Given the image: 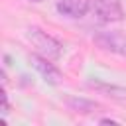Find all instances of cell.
Masks as SVG:
<instances>
[{
  "mask_svg": "<svg viewBox=\"0 0 126 126\" xmlns=\"http://www.w3.org/2000/svg\"><path fill=\"white\" fill-rule=\"evenodd\" d=\"M65 104L73 112H81V114H93V112L100 110V104L98 102H93V100H87V98H79V96L65 98Z\"/></svg>",
  "mask_w": 126,
  "mask_h": 126,
  "instance_id": "7",
  "label": "cell"
},
{
  "mask_svg": "<svg viewBox=\"0 0 126 126\" xmlns=\"http://www.w3.org/2000/svg\"><path fill=\"white\" fill-rule=\"evenodd\" d=\"M32 2H41V0H32Z\"/></svg>",
  "mask_w": 126,
  "mask_h": 126,
  "instance_id": "10",
  "label": "cell"
},
{
  "mask_svg": "<svg viewBox=\"0 0 126 126\" xmlns=\"http://www.w3.org/2000/svg\"><path fill=\"white\" fill-rule=\"evenodd\" d=\"M91 10L93 16L102 24H114L124 20V8L120 0H93Z\"/></svg>",
  "mask_w": 126,
  "mask_h": 126,
  "instance_id": "2",
  "label": "cell"
},
{
  "mask_svg": "<svg viewBox=\"0 0 126 126\" xmlns=\"http://www.w3.org/2000/svg\"><path fill=\"white\" fill-rule=\"evenodd\" d=\"M100 122H102V124H118V122H116V120H112V118H102Z\"/></svg>",
  "mask_w": 126,
  "mask_h": 126,
  "instance_id": "9",
  "label": "cell"
},
{
  "mask_svg": "<svg viewBox=\"0 0 126 126\" xmlns=\"http://www.w3.org/2000/svg\"><path fill=\"white\" fill-rule=\"evenodd\" d=\"M26 37H28V41L32 43V47L35 49L37 55H41V57H45V59H49V61H57V59L61 57L63 45H61L55 37H51L49 33L41 32L39 28H35V26L28 28V30H26Z\"/></svg>",
  "mask_w": 126,
  "mask_h": 126,
  "instance_id": "1",
  "label": "cell"
},
{
  "mask_svg": "<svg viewBox=\"0 0 126 126\" xmlns=\"http://www.w3.org/2000/svg\"><path fill=\"white\" fill-rule=\"evenodd\" d=\"M91 8V2L89 0H59L57 2V12L61 16H67V18H83Z\"/></svg>",
  "mask_w": 126,
  "mask_h": 126,
  "instance_id": "5",
  "label": "cell"
},
{
  "mask_svg": "<svg viewBox=\"0 0 126 126\" xmlns=\"http://www.w3.org/2000/svg\"><path fill=\"white\" fill-rule=\"evenodd\" d=\"M94 43L104 51L126 55V35L122 32H98L94 35Z\"/></svg>",
  "mask_w": 126,
  "mask_h": 126,
  "instance_id": "3",
  "label": "cell"
},
{
  "mask_svg": "<svg viewBox=\"0 0 126 126\" xmlns=\"http://www.w3.org/2000/svg\"><path fill=\"white\" fill-rule=\"evenodd\" d=\"M8 108H10L8 94H6V91H2V114H6V112H8Z\"/></svg>",
  "mask_w": 126,
  "mask_h": 126,
  "instance_id": "8",
  "label": "cell"
},
{
  "mask_svg": "<svg viewBox=\"0 0 126 126\" xmlns=\"http://www.w3.org/2000/svg\"><path fill=\"white\" fill-rule=\"evenodd\" d=\"M87 85H89V89H94L96 93H100L104 96H110L114 100H124L126 98V89L124 87L108 85V83H102V81H89Z\"/></svg>",
  "mask_w": 126,
  "mask_h": 126,
  "instance_id": "6",
  "label": "cell"
},
{
  "mask_svg": "<svg viewBox=\"0 0 126 126\" xmlns=\"http://www.w3.org/2000/svg\"><path fill=\"white\" fill-rule=\"evenodd\" d=\"M30 63H32V67L43 77L45 83H49V85H59V83L63 81V73H61L49 59L33 53V55H30Z\"/></svg>",
  "mask_w": 126,
  "mask_h": 126,
  "instance_id": "4",
  "label": "cell"
}]
</instances>
